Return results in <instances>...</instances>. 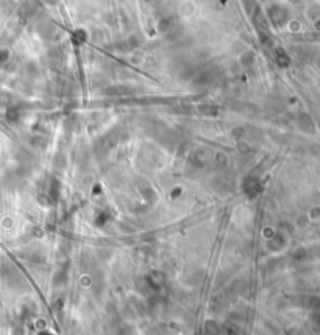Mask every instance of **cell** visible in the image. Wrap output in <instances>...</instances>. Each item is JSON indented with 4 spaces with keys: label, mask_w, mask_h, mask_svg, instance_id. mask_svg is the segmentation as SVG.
Instances as JSON below:
<instances>
[]
</instances>
